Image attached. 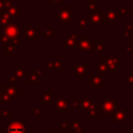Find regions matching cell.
I'll return each instance as SVG.
<instances>
[{"mask_svg": "<svg viewBox=\"0 0 133 133\" xmlns=\"http://www.w3.org/2000/svg\"><path fill=\"white\" fill-rule=\"evenodd\" d=\"M105 16H106V19H107L108 23H114L116 21V19H118L117 14H116L115 10H106Z\"/></svg>", "mask_w": 133, "mask_h": 133, "instance_id": "cb8c5ba5", "label": "cell"}, {"mask_svg": "<svg viewBox=\"0 0 133 133\" xmlns=\"http://www.w3.org/2000/svg\"><path fill=\"white\" fill-rule=\"evenodd\" d=\"M101 14H102V9L98 8L94 14L89 15L88 17V22L91 24L92 28H101L102 27V20H101Z\"/></svg>", "mask_w": 133, "mask_h": 133, "instance_id": "9c48e42d", "label": "cell"}, {"mask_svg": "<svg viewBox=\"0 0 133 133\" xmlns=\"http://www.w3.org/2000/svg\"><path fill=\"white\" fill-rule=\"evenodd\" d=\"M50 4H55V3H59V4H63V0H49Z\"/></svg>", "mask_w": 133, "mask_h": 133, "instance_id": "e575fe53", "label": "cell"}, {"mask_svg": "<svg viewBox=\"0 0 133 133\" xmlns=\"http://www.w3.org/2000/svg\"><path fill=\"white\" fill-rule=\"evenodd\" d=\"M55 34H54V29L52 28V27H50V28H46V30H45V36L46 37H53Z\"/></svg>", "mask_w": 133, "mask_h": 133, "instance_id": "83f0119b", "label": "cell"}, {"mask_svg": "<svg viewBox=\"0 0 133 133\" xmlns=\"http://www.w3.org/2000/svg\"><path fill=\"white\" fill-rule=\"evenodd\" d=\"M20 23H10L8 25H6L5 27H3L2 29V33L5 34V36L9 39V42L11 43V41H14L17 37H20Z\"/></svg>", "mask_w": 133, "mask_h": 133, "instance_id": "3957f363", "label": "cell"}, {"mask_svg": "<svg viewBox=\"0 0 133 133\" xmlns=\"http://www.w3.org/2000/svg\"><path fill=\"white\" fill-rule=\"evenodd\" d=\"M46 69L47 70H53V71H62L63 70V63L59 59V56H54L53 60H47L46 61Z\"/></svg>", "mask_w": 133, "mask_h": 133, "instance_id": "8fae6325", "label": "cell"}, {"mask_svg": "<svg viewBox=\"0 0 133 133\" xmlns=\"http://www.w3.org/2000/svg\"><path fill=\"white\" fill-rule=\"evenodd\" d=\"M126 50H127L128 52H131V51H133V46H132V47H127V48H126Z\"/></svg>", "mask_w": 133, "mask_h": 133, "instance_id": "74e56055", "label": "cell"}, {"mask_svg": "<svg viewBox=\"0 0 133 133\" xmlns=\"http://www.w3.org/2000/svg\"><path fill=\"white\" fill-rule=\"evenodd\" d=\"M55 19H58L59 23H64V24H72L74 22L73 19V12L72 9L70 8V5L66 3H63V8H61L58 14H54Z\"/></svg>", "mask_w": 133, "mask_h": 133, "instance_id": "7a4b0ae2", "label": "cell"}, {"mask_svg": "<svg viewBox=\"0 0 133 133\" xmlns=\"http://www.w3.org/2000/svg\"><path fill=\"white\" fill-rule=\"evenodd\" d=\"M80 106L83 110H88L92 107V102L87 98V95H83V100L80 101Z\"/></svg>", "mask_w": 133, "mask_h": 133, "instance_id": "7402d4cb", "label": "cell"}, {"mask_svg": "<svg viewBox=\"0 0 133 133\" xmlns=\"http://www.w3.org/2000/svg\"><path fill=\"white\" fill-rule=\"evenodd\" d=\"M25 124L22 122H12L7 128V133H25Z\"/></svg>", "mask_w": 133, "mask_h": 133, "instance_id": "4fadbf2b", "label": "cell"}, {"mask_svg": "<svg viewBox=\"0 0 133 133\" xmlns=\"http://www.w3.org/2000/svg\"><path fill=\"white\" fill-rule=\"evenodd\" d=\"M87 23H88V20H86V19L80 18V19L78 20V25H79L80 28H85V27L87 26Z\"/></svg>", "mask_w": 133, "mask_h": 133, "instance_id": "f1b7e54d", "label": "cell"}, {"mask_svg": "<svg viewBox=\"0 0 133 133\" xmlns=\"http://www.w3.org/2000/svg\"><path fill=\"white\" fill-rule=\"evenodd\" d=\"M5 6H4V4H3V1L2 0H0V14H2L3 11H5Z\"/></svg>", "mask_w": 133, "mask_h": 133, "instance_id": "d590c367", "label": "cell"}, {"mask_svg": "<svg viewBox=\"0 0 133 133\" xmlns=\"http://www.w3.org/2000/svg\"><path fill=\"white\" fill-rule=\"evenodd\" d=\"M16 48L17 47H15L14 45H11V44H2V50L4 51V52H6V54H7V56H11L12 55V53L16 51Z\"/></svg>", "mask_w": 133, "mask_h": 133, "instance_id": "d4e9b609", "label": "cell"}, {"mask_svg": "<svg viewBox=\"0 0 133 133\" xmlns=\"http://www.w3.org/2000/svg\"><path fill=\"white\" fill-rule=\"evenodd\" d=\"M97 0H88L87 1V12H88V16L94 14L98 8H97Z\"/></svg>", "mask_w": 133, "mask_h": 133, "instance_id": "484cf974", "label": "cell"}, {"mask_svg": "<svg viewBox=\"0 0 133 133\" xmlns=\"http://www.w3.org/2000/svg\"><path fill=\"white\" fill-rule=\"evenodd\" d=\"M105 49H106L105 42H94L92 43V51H95L99 57H102V54L105 51Z\"/></svg>", "mask_w": 133, "mask_h": 133, "instance_id": "9a60e30c", "label": "cell"}, {"mask_svg": "<svg viewBox=\"0 0 133 133\" xmlns=\"http://www.w3.org/2000/svg\"><path fill=\"white\" fill-rule=\"evenodd\" d=\"M16 80H17V78L12 75V76H9L8 78H7V81H6V85L7 86H11V85H15L16 84Z\"/></svg>", "mask_w": 133, "mask_h": 133, "instance_id": "f546056e", "label": "cell"}, {"mask_svg": "<svg viewBox=\"0 0 133 133\" xmlns=\"http://www.w3.org/2000/svg\"><path fill=\"white\" fill-rule=\"evenodd\" d=\"M127 117H130V113H128L124 109H122L119 104L116 103V107L111 114V121L112 122H124L125 118H127Z\"/></svg>", "mask_w": 133, "mask_h": 133, "instance_id": "ba28073f", "label": "cell"}, {"mask_svg": "<svg viewBox=\"0 0 133 133\" xmlns=\"http://www.w3.org/2000/svg\"><path fill=\"white\" fill-rule=\"evenodd\" d=\"M14 76L17 79H24V78H26V66L25 65H21V66L17 68L14 71Z\"/></svg>", "mask_w": 133, "mask_h": 133, "instance_id": "44dd1931", "label": "cell"}, {"mask_svg": "<svg viewBox=\"0 0 133 133\" xmlns=\"http://www.w3.org/2000/svg\"><path fill=\"white\" fill-rule=\"evenodd\" d=\"M63 95H60V99L57 100L56 102V106H55V110H63V111H68V100L62 99Z\"/></svg>", "mask_w": 133, "mask_h": 133, "instance_id": "d6986e66", "label": "cell"}, {"mask_svg": "<svg viewBox=\"0 0 133 133\" xmlns=\"http://www.w3.org/2000/svg\"><path fill=\"white\" fill-rule=\"evenodd\" d=\"M125 28L130 33H133V23L132 24H125Z\"/></svg>", "mask_w": 133, "mask_h": 133, "instance_id": "836d02e7", "label": "cell"}, {"mask_svg": "<svg viewBox=\"0 0 133 133\" xmlns=\"http://www.w3.org/2000/svg\"><path fill=\"white\" fill-rule=\"evenodd\" d=\"M125 79H126V82L128 84H133V70L130 71V74L129 75H126L125 76Z\"/></svg>", "mask_w": 133, "mask_h": 133, "instance_id": "4dcf8cb0", "label": "cell"}, {"mask_svg": "<svg viewBox=\"0 0 133 133\" xmlns=\"http://www.w3.org/2000/svg\"><path fill=\"white\" fill-rule=\"evenodd\" d=\"M78 33L77 32H70L68 34V36H64L63 37V41H64V47L68 48V50L70 52L74 51V48L76 45H78Z\"/></svg>", "mask_w": 133, "mask_h": 133, "instance_id": "8992f818", "label": "cell"}, {"mask_svg": "<svg viewBox=\"0 0 133 133\" xmlns=\"http://www.w3.org/2000/svg\"><path fill=\"white\" fill-rule=\"evenodd\" d=\"M4 89V85L2 84V82H0V91H3Z\"/></svg>", "mask_w": 133, "mask_h": 133, "instance_id": "f35d334b", "label": "cell"}, {"mask_svg": "<svg viewBox=\"0 0 133 133\" xmlns=\"http://www.w3.org/2000/svg\"><path fill=\"white\" fill-rule=\"evenodd\" d=\"M115 11H116V14H117L118 19H125L126 16L131 12V10H130L129 8H127V6H126L125 3H122V4L119 5V8H117Z\"/></svg>", "mask_w": 133, "mask_h": 133, "instance_id": "ac0fdd59", "label": "cell"}, {"mask_svg": "<svg viewBox=\"0 0 133 133\" xmlns=\"http://www.w3.org/2000/svg\"><path fill=\"white\" fill-rule=\"evenodd\" d=\"M3 91H4L7 96H9V97L12 99V98H15L18 94H20V92H21V89L17 88V87H16V85H11V86L4 85V89H3Z\"/></svg>", "mask_w": 133, "mask_h": 133, "instance_id": "2e32d148", "label": "cell"}, {"mask_svg": "<svg viewBox=\"0 0 133 133\" xmlns=\"http://www.w3.org/2000/svg\"><path fill=\"white\" fill-rule=\"evenodd\" d=\"M44 71L43 70H32L30 72V74L28 76H26V84H31V83H35V84H39V76H43Z\"/></svg>", "mask_w": 133, "mask_h": 133, "instance_id": "7c38bea8", "label": "cell"}, {"mask_svg": "<svg viewBox=\"0 0 133 133\" xmlns=\"http://www.w3.org/2000/svg\"><path fill=\"white\" fill-rule=\"evenodd\" d=\"M0 26H1V21H0Z\"/></svg>", "mask_w": 133, "mask_h": 133, "instance_id": "ab89813d", "label": "cell"}, {"mask_svg": "<svg viewBox=\"0 0 133 133\" xmlns=\"http://www.w3.org/2000/svg\"><path fill=\"white\" fill-rule=\"evenodd\" d=\"M108 71V68H107V64L101 59V60H98L97 61V74L98 76H102L104 74H106Z\"/></svg>", "mask_w": 133, "mask_h": 133, "instance_id": "ffe728a7", "label": "cell"}, {"mask_svg": "<svg viewBox=\"0 0 133 133\" xmlns=\"http://www.w3.org/2000/svg\"><path fill=\"white\" fill-rule=\"evenodd\" d=\"M92 37L91 36H83L78 39V49L81 52L92 51Z\"/></svg>", "mask_w": 133, "mask_h": 133, "instance_id": "52a82bcc", "label": "cell"}, {"mask_svg": "<svg viewBox=\"0 0 133 133\" xmlns=\"http://www.w3.org/2000/svg\"><path fill=\"white\" fill-rule=\"evenodd\" d=\"M73 70H74V73L75 75H77V78L79 80L83 79V76L86 74V71H87V65L83 64L82 62H78L77 64H75L73 66Z\"/></svg>", "mask_w": 133, "mask_h": 133, "instance_id": "5bb4252c", "label": "cell"}, {"mask_svg": "<svg viewBox=\"0 0 133 133\" xmlns=\"http://www.w3.org/2000/svg\"><path fill=\"white\" fill-rule=\"evenodd\" d=\"M87 82L88 84H90L92 86V88L95 89H100L102 87V85L106 84V80L102 79L100 76L98 75H88L87 77Z\"/></svg>", "mask_w": 133, "mask_h": 133, "instance_id": "30bf717a", "label": "cell"}, {"mask_svg": "<svg viewBox=\"0 0 133 133\" xmlns=\"http://www.w3.org/2000/svg\"><path fill=\"white\" fill-rule=\"evenodd\" d=\"M101 58L107 64V68L110 71L111 75H115L116 72L121 70V66H119L121 59H119V57H117V56H102Z\"/></svg>", "mask_w": 133, "mask_h": 133, "instance_id": "277c9868", "label": "cell"}, {"mask_svg": "<svg viewBox=\"0 0 133 133\" xmlns=\"http://www.w3.org/2000/svg\"><path fill=\"white\" fill-rule=\"evenodd\" d=\"M10 100H11V98L9 96H7L5 92L2 94L1 97H0V102L1 103H7V102H10Z\"/></svg>", "mask_w": 133, "mask_h": 133, "instance_id": "1f68e13d", "label": "cell"}, {"mask_svg": "<svg viewBox=\"0 0 133 133\" xmlns=\"http://www.w3.org/2000/svg\"><path fill=\"white\" fill-rule=\"evenodd\" d=\"M41 102L42 103H52L53 102V96H52V94L49 92V89H46L45 95L41 97Z\"/></svg>", "mask_w": 133, "mask_h": 133, "instance_id": "4316f807", "label": "cell"}, {"mask_svg": "<svg viewBox=\"0 0 133 133\" xmlns=\"http://www.w3.org/2000/svg\"><path fill=\"white\" fill-rule=\"evenodd\" d=\"M0 42H1L2 44H10L9 39H8V38L5 36V34L2 33V32H0Z\"/></svg>", "mask_w": 133, "mask_h": 133, "instance_id": "d6a6232c", "label": "cell"}, {"mask_svg": "<svg viewBox=\"0 0 133 133\" xmlns=\"http://www.w3.org/2000/svg\"><path fill=\"white\" fill-rule=\"evenodd\" d=\"M5 12H7L11 18H17V19H21V18H22L20 9H19L17 6H15V5L8 6V7L5 9Z\"/></svg>", "mask_w": 133, "mask_h": 133, "instance_id": "e0dca14e", "label": "cell"}, {"mask_svg": "<svg viewBox=\"0 0 133 133\" xmlns=\"http://www.w3.org/2000/svg\"><path fill=\"white\" fill-rule=\"evenodd\" d=\"M20 35L23 36L26 39V42L33 43V42H35L36 37L41 36V29L38 27H32L30 23H26L25 27L21 28Z\"/></svg>", "mask_w": 133, "mask_h": 133, "instance_id": "6da1fadb", "label": "cell"}, {"mask_svg": "<svg viewBox=\"0 0 133 133\" xmlns=\"http://www.w3.org/2000/svg\"><path fill=\"white\" fill-rule=\"evenodd\" d=\"M130 34H131V33H130L129 31L125 30V31L122 33V36H123V37H128V36H130Z\"/></svg>", "mask_w": 133, "mask_h": 133, "instance_id": "8d00e7d4", "label": "cell"}, {"mask_svg": "<svg viewBox=\"0 0 133 133\" xmlns=\"http://www.w3.org/2000/svg\"><path fill=\"white\" fill-rule=\"evenodd\" d=\"M0 21H1V27L2 28L5 27L6 25L12 23L11 22V17L7 12H5V11H3L2 14H0Z\"/></svg>", "mask_w": 133, "mask_h": 133, "instance_id": "603a6c76", "label": "cell"}, {"mask_svg": "<svg viewBox=\"0 0 133 133\" xmlns=\"http://www.w3.org/2000/svg\"><path fill=\"white\" fill-rule=\"evenodd\" d=\"M116 107V102L113 99H104L101 103V114L103 117L111 116L112 112Z\"/></svg>", "mask_w": 133, "mask_h": 133, "instance_id": "5b68a950", "label": "cell"}]
</instances>
